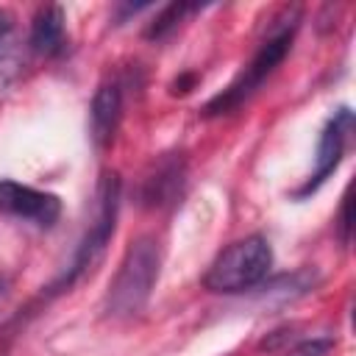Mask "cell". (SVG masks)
<instances>
[{
	"mask_svg": "<svg viewBox=\"0 0 356 356\" xmlns=\"http://www.w3.org/2000/svg\"><path fill=\"white\" fill-rule=\"evenodd\" d=\"M0 211L17 220H31L39 228H50L56 225L61 214V200L53 192H42L28 184L3 178L0 181Z\"/></svg>",
	"mask_w": 356,
	"mask_h": 356,
	"instance_id": "obj_5",
	"label": "cell"
},
{
	"mask_svg": "<svg viewBox=\"0 0 356 356\" xmlns=\"http://www.w3.org/2000/svg\"><path fill=\"white\" fill-rule=\"evenodd\" d=\"M339 225H342V239L348 242L350 236V197L345 195V203H342V214H339Z\"/></svg>",
	"mask_w": 356,
	"mask_h": 356,
	"instance_id": "obj_12",
	"label": "cell"
},
{
	"mask_svg": "<svg viewBox=\"0 0 356 356\" xmlns=\"http://www.w3.org/2000/svg\"><path fill=\"white\" fill-rule=\"evenodd\" d=\"M122 117V89L120 81H103L92 97V108H89V131H92V142L97 147H108L117 125Z\"/></svg>",
	"mask_w": 356,
	"mask_h": 356,
	"instance_id": "obj_7",
	"label": "cell"
},
{
	"mask_svg": "<svg viewBox=\"0 0 356 356\" xmlns=\"http://www.w3.org/2000/svg\"><path fill=\"white\" fill-rule=\"evenodd\" d=\"M281 22H284V25H278V28L259 44V50H256V56L250 58V64H248L220 95H214V97L203 106V114H206V117H220V114H228V111H234L236 106H242V103L267 81V75L286 58V53H289V47H292V39H295V28H298V22H300V8H298V6L286 8Z\"/></svg>",
	"mask_w": 356,
	"mask_h": 356,
	"instance_id": "obj_1",
	"label": "cell"
},
{
	"mask_svg": "<svg viewBox=\"0 0 356 356\" xmlns=\"http://www.w3.org/2000/svg\"><path fill=\"white\" fill-rule=\"evenodd\" d=\"M6 292H8V289H6V281L0 278V298H6Z\"/></svg>",
	"mask_w": 356,
	"mask_h": 356,
	"instance_id": "obj_14",
	"label": "cell"
},
{
	"mask_svg": "<svg viewBox=\"0 0 356 356\" xmlns=\"http://www.w3.org/2000/svg\"><path fill=\"white\" fill-rule=\"evenodd\" d=\"M273 267V248L264 236L253 234L228 245L206 270L203 286L209 292H245L267 278Z\"/></svg>",
	"mask_w": 356,
	"mask_h": 356,
	"instance_id": "obj_3",
	"label": "cell"
},
{
	"mask_svg": "<svg viewBox=\"0 0 356 356\" xmlns=\"http://www.w3.org/2000/svg\"><path fill=\"white\" fill-rule=\"evenodd\" d=\"M117 209H120V175L117 172H106L100 178V184H97V192H95L92 222H89L86 234L81 236V242L75 248L70 270L56 281L58 289L72 286L83 273H92L95 264L103 259L106 245H108V239L114 234V225H117Z\"/></svg>",
	"mask_w": 356,
	"mask_h": 356,
	"instance_id": "obj_4",
	"label": "cell"
},
{
	"mask_svg": "<svg viewBox=\"0 0 356 356\" xmlns=\"http://www.w3.org/2000/svg\"><path fill=\"white\" fill-rule=\"evenodd\" d=\"M8 28H11V14L6 8H0V39L8 33Z\"/></svg>",
	"mask_w": 356,
	"mask_h": 356,
	"instance_id": "obj_13",
	"label": "cell"
},
{
	"mask_svg": "<svg viewBox=\"0 0 356 356\" xmlns=\"http://www.w3.org/2000/svg\"><path fill=\"white\" fill-rule=\"evenodd\" d=\"M181 181H184V167L181 161H161L156 167V172L150 178H145V189H142V197L147 206H161L167 203L170 197H175V192L181 189Z\"/></svg>",
	"mask_w": 356,
	"mask_h": 356,
	"instance_id": "obj_9",
	"label": "cell"
},
{
	"mask_svg": "<svg viewBox=\"0 0 356 356\" xmlns=\"http://www.w3.org/2000/svg\"><path fill=\"white\" fill-rule=\"evenodd\" d=\"M197 6H192V3H167L159 14H156V19L147 25V31H145V36L147 39H161V36H167L186 14H192Z\"/></svg>",
	"mask_w": 356,
	"mask_h": 356,
	"instance_id": "obj_10",
	"label": "cell"
},
{
	"mask_svg": "<svg viewBox=\"0 0 356 356\" xmlns=\"http://www.w3.org/2000/svg\"><path fill=\"white\" fill-rule=\"evenodd\" d=\"M331 348V339H312L298 348V356H323Z\"/></svg>",
	"mask_w": 356,
	"mask_h": 356,
	"instance_id": "obj_11",
	"label": "cell"
},
{
	"mask_svg": "<svg viewBox=\"0 0 356 356\" xmlns=\"http://www.w3.org/2000/svg\"><path fill=\"white\" fill-rule=\"evenodd\" d=\"M350 131H353V111L350 108H339L323 128L320 134V142H317V159H314V172L312 178L298 189V197L314 192L342 161V153L348 147V139H350Z\"/></svg>",
	"mask_w": 356,
	"mask_h": 356,
	"instance_id": "obj_6",
	"label": "cell"
},
{
	"mask_svg": "<svg viewBox=\"0 0 356 356\" xmlns=\"http://www.w3.org/2000/svg\"><path fill=\"white\" fill-rule=\"evenodd\" d=\"M64 44V11L61 6H44L31 25V47L39 56H56Z\"/></svg>",
	"mask_w": 356,
	"mask_h": 356,
	"instance_id": "obj_8",
	"label": "cell"
},
{
	"mask_svg": "<svg viewBox=\"0 0 356 356\" xmlns=\"http://www.w3.org/2000/svg\"><path fill=\"white\" fill-rule=\"evenodd\" d=\"M161 250L153 236H136L117 267V275L106 295V312L111 317H134L139 314L159 281Z\"/></svg>",
	"mask_w": 356,
	"mask_h": 356,
	"instance_id": "obj_2",
	"label": "cell"
}]
</instances>
